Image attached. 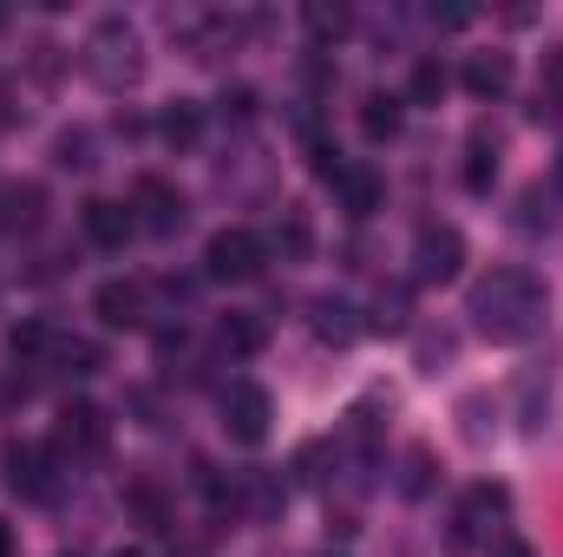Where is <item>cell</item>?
I'll list each match as a JSON object with an SVG mask.
<instances>
[{"label":"cell","mask_w":563,"mask_h":557,"mask_svg":"<svg viewBox=\"0 0 563 557\" xmlns=\"http://www.w3.org/2000/svg\"><path fill=\"white\" fill-rule=\"evenodd\" d=\"M465 315H472V328H478L485 341H498V348H518V341H531V335L544 328V315H551V295H544V282L531 276V270H492V276L472 282V295H465Z\"/></svg>","instance_id":"cell-1"},{"label":"cell","mask_w":563,"mask_h":557,"mask_svg":"<svg viewBox=\"0 0 563 557\" xmlns=\"http://www.w3.org/2000/svg\"><path fill=\"white\" fill-rule=\"evenodd\" d=\"M86 73H92L106 92H125V86L144 79V40L125 13H106V20L92 26V40H86Z\"/></svg>","instance_id":"cell-2"},{"label":"cell","mask_w":563,"mask_h":557,"mask_svg":"<svg viewBox=\"0 0 563 557\" xmlns=\"http://www.w3.org/2000/svg\"><path fill=\"white\" fill-rule=\"evenodd\" d=\"M269 419H276L269 387H256V381H236V387L223 394V433H230L236 446H263V439H269Z\"/></svg>","instance_id":"cell-3"},{"label":"cell","mask_w":563,"mask_h":557,"mask_svg":"<svg viewBox=\"0 0 563 557\" xmlns=\"http://www.w3.org/2000/svg\"><path fill=\"white\" fill-rule=\"evenodd\" d=\"M203 270L217 282H250L263 270V237L256 230H243V223H230V230H217L210 237V250H203Z\"/></svg>","instance_id":"cell-4"},{"label":"cell","mask_w":563,"mask_h":557,"mask_svg":"<svg viewBox=\"0 0 563 557\" xmlns=\"http://www.w3.org/2000/svg\"><path fill=\"white\" fill-rule=\"evenodd\" d=\"M413 270H420V282H452L465 270V237L452 223H426L413 243Z\"/></svg>","instance_id":"cell-5"},{"label":"cell","mask_w":563,"mask_h":557,"mask_svg":"<svg viewBox=\"0 0 563 557\" xmlns=\"http://www.w3.org/2000/svg\"><path fill=\"white\" fill-rule=\"evenodd\" d=\"M7 485H13L20 499H46V492H53V452L33 446V439H13V446H7Z\"/></svg>","instance_id":"cell-6"},{"label":"cell","mask_w":563,"mask_h":557,"mask_svg":"<svg viewBox=\"0 0 563 557\" xmlns=\"http://www.w3.org/2000/svg\"><path fill=\"white\" fill-rule=\"evenodd\" d=\"M92 315H99L106 328H139V321H144V282H132V276L99 282V295H92Z\"/></svg>","instance_id":"cell-7"},{"label":"cell","mask_w":563,"mask_h":557,"mask_svg":"<svg viewBox=\"0 0 563 557\" xmlns=\"http://www.w3.org/2000/svg\"><path fill=\"white\" fill-rule=\"evenodd\" d=\"M79 223H86V237H92L99 250H125V237L139 230L132 204H112V197H92V204L79 210Z\"/></svg>","instance_id":"cell-8"},{"label":"cell","mask_w":563,"mask_h":557,"mask_svg":"<svg viewBox=\"0 0 563 557\" xmlns=\"http://www.w3.org/2000/svg\"><path fill=\"white\" fill-rule=\"evenodd\" d=\"M106 439H112V426L92 401H73L59 414V452H106Z\"/></svg>","instance_id":"cell-9"},{"label":"cell","mask_w":563,"mask_h":557,"mask_svg":"<svg viewBox=\"0 0 563 557\" xmlns=\"http://www.w3.org/2000/svg\"><path fill=\"white\" fill-rule=\"evenodd\" d=\"M505 86H511V53H472L465 59V92L472 99H505Z\"/></svg>","instance_id":"cell-10"},{"label":"cell","mask_w":563,"mask_h":557,"mask_svg":"<svg viewBox=\"0 0 563 557\" xmlns=\"http://www.w3.org/2000/svg\"><path fill=\"white\" fill-rule=\"evenodd\" d=\"M139 210H144V230H177L184 223V197L164 177H139Z\"/></svg>","instance_id":"cell-11"},{"label":"cell","mask_w":563,"mask_h":557,"mask_svg":"<svg viewBox=\"0 0 563 557\" xmlns=\"http://www.w3.org/2000/svg\"><path fill=\"white\" fill-rule=\"evenodd\" d=\"M334 190H341V204H347V217H374V210H380V177H374L367 164H347Z\"/></svg>","instance_id":"cell-12"},{"label":"cell","mask_w":563,"mask_h":557,"mask_svg":"<svg viewBox=\"0 0 563 557\" xmlns=\"http://www.w3.org/2000/svg\"><path fill=\"white\" fill-rule=\"evenodd\" d=\"M223 348H230V354H263V348H269V321L250 315V308H230V315H223Z\"/></svg>","instance_id":"cell-13"},{"label":"cell","mask_w":563,"mask_h":557,"mask_svg":"<svg viewBox=\"0 0 563 557\" xmlns=\"http://www.w3.org/2000/svg\"><path fill=\"white\" fill-rule=\"evenodd\" d=\"M400 119H407V99H394V92H367V106H361V132H367L374 144L394 139Z\"/></svg>","instance_id":"cell-14"},{"label":"cell","mask_w":563,"mask_h":557,"mask_svg":"<svg viewBox=\"0 0 563 557\" xmlns=\"http://www.w3.org/2000/svg\"><path fill=\"white\" fill-rule=\"evenodd\" d=\"M505 512H511V492L485 479V485H472V492H465V512H459V532H472V525H485V518H505Z\"/></svg>","instance_id":"cell-15"},{"label":"cell","mask_w":563,"mask_h":557,"mask_svg":"<svg viewBox=\"0 0 563 557\" xmlns=\"http://www.w3.org/2000/svg\"><path fill=\"white\" fill-rule=\"evenodd\" d=\"M276 250L288 263H301L308 250H314V223H308V210H282L276 217Z\"/></svg>","instance_id":"cell-16"},{"label":"cell","mask_w":563,"mask_h":557,"mask_svg":"<svg viewBox=\"0 0 563 557\" xmlns=\"http://www.w3.org/2000/svg\"><path fill=\"white\" fill-rule=\"evenodd\" d=\"M40 204H46L40 184H13V190L0 197V223H7V230H26V223H40Z\"/></svg>","instance_id":"cell-17"},{"label":"cell","mask_w":563,"mask_h":557,"mask_svg":"<svg viewBox=\"0 0 563 557\" xmlns=\"http://www.w3.org/2000/svg\"><path fill=\"white\" fill-rule=\"evenodd\" d=\"M157 132H164V144H197V132H203V112L190 106V99H177V106H164V119H157Z\"/></svg>","instance_id":"cell-18"},{"label":"cell","mask_w":563,"mask_h":557,"mask_svg":"<svg viewBox=\"0 0 563 557\" xmlns=\"http://www.w3.org/2000/svg\"><path fill=\"white\" fill-rule=\"evenodd\" d=\"M544 112H551V119L563 112V46H551L544 66H538V119H544Z\"/></svg>","instance_id":"cell-19"},{"label":"cell","mask_w":563,"mask_h":557,"mask_svg":"<svg viewBox=\"0 0 563 557\" xmlns=\"http://www.w3.org/2000/svg\"><path fill=\"white\" fill-rule=\"evenodd\" d=\"M445 86H452V73H445L439 59H420V66H413V86H407V106H439Z\"/></svg>","instance_id":"cell-20"},{"label":"cell","mask_w":563,"mask_h":557,"mask_svg":"<svg viewBox=\"0 0 563 557\" xmlns=\"http://www.w3.org/2000/svg\"><path fill=\"white\" fill-rule=\"evenodd\" d=\"M492 177H498V144L472 139V157H465V190H492Z\"/></svg>","instance_id":"cell-21"},{"label":"cell","mask_w":563,"mask_h":557,"mask_svg":"<svg viewBox=\"0 0 563 557\" xmlns=\"http://www.w3.org/2000/svg\"><path fill=\"white\" fill-rule=\"evenodd\" d=\"M7 348L33 361V354H46V348H53V328H46V321H13V328H7Z\"/></svg>","instance_id":"cell-22"},{"label":"cell","mask_w":563,"mask_h":557,"mask_svg":"<svg viewBox=\"0 0 563 557\" xmlns=\"http://www.w3.org/2000/svg\"><path fill=\"white\" fill-rule=\"evenodd\" d=\"M301 20H308L314 40H341V33H347V7H321V0H314V7H301Z\"/></svg>","instance_id":"cell-23"},{"label":"cell","mask_w":563,"mask_h":557,"mask_svg":"<svg viewBox=\"0 0 563 557\" xmlns=\"http://www.w3.org/2000/svg\"><path fill=\"white\" fill-rule=\"evenodd\" d=\"M347 315H354L347 302H321V321H314L321 341H354V321H347Z\"/></svg>","instance_id":"cell-24"},{"label":"cell","mask_w":563,"mask_h":557,"mask_svg":"<svg viewBox=\"0 0 563 557\" xmlns=\"http://www.w3.org/2000/svg\"><path fill=\"white\" fill-rule=\"evenodd\" d=\"M426 472H432V452L413 446V452H407V479H400V492H407V499H420V492H426Z\"/></svg>","instance_id":"cell-25"},{"label":"cell","mask_w":563,"mask_h":557,"mask_svg":"<svg viewBox=\"0 0 563 557\" xmlns=\"http://www.w3.org/2000/svg\"><path fill=\"white\" fill-rule=\"evenodd\" d=\"M132 505H139V518H144V525H164V499H157L151 485H132Z\"/></svg>","instance_id":"cell-26"},{"label":"cell","mask_w":563,"mask_h":557,"mask_svg":"<svg viewBox=\"0 0 563 557\" xmlns=\"http://www.w3.org/2000/svg\"><path fill=\"white\" fill-rule=\"evenodd\" d=\"M452 354V335H439V341H420V368L432 374V361H445Z\"/></svg>","instance_id":"cell-27"},{"label":"cell","mask_w":563,"mask_h":557,"mask_svg":"<svg viewBox=\"0 0 563 557\" xmlns=\"http://www.w3.org/2000/svg\"><path fill=\"white\" fill-rule=\"evenodd\" d=\"M223 106H230V112H236V119H250V112H256V92H250V86H236V92H230V99H223Z\"/></svg>","instance_id":"cell-28"},{"label":"cell","mask_w":563,"mask_h":557,"mask_svg":"<svg viewBox=\"0 0 563 557\" xmlns=\"http://www.w3.org/2000/svg\"><path fill=\"white\" fill-rule=\"evenodd\" d=\"M432 20H439V26H472V7H439Z\"/></svg>","instance_id":"cell-29"},{"label":"cell","mask_w":563,"mask_h":557,"mask_svg":"<svg viewBox=\"0 0 563 557\" xmlns=\"http://www.w3.org/2000/svg\"><path fill=\"white\" fill-rule=\"evenodd\" d=\"M492 557H531V545H525V538H498V545H492Z\"/></svg>","instance_id":"cell-30"},{"label":"cell","mask_w":563,"mask_h":557,"mask_svg":"<svg viewBox=\"0 0 563 557\" xmlns=\"http://www.w3.org/2000/svg\"><path fill=\"white\" fill-rule=\"evenodd\" d=\"M0 557H20L13 551V525H7V518H0Z\"/></svg>","instance_id":"cell-31"},{"label":"cell","mask_w":563,"mask_h":557,"mask_svg":"<svg viewBox=\"0 0 563 557\" xmlns=\"http://www.w3.org/2000/svg\"><path fill=\"white\" fill-rule=\"evenodd\" d=\"M7 125H13V112H7V86H0V132H7Z\"/></svg>","instance_id":"cell-32"},{"label":"cell","mask_w":563,"mask_h":557,"mask_svg":"<svg viewBox=\"0 0 563 557\" xmlns=\"http://www.w3.org/2000/svg\"><path fill=\"white\" fill-rule=\"evenodd\" d=\"M558 190H563V157H558Z\"/></svg>","instance_id":"cell-33"}]
</instances>
